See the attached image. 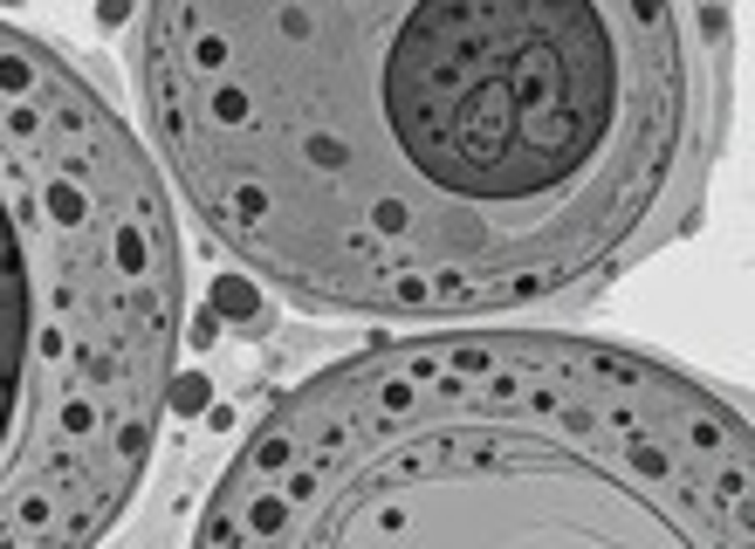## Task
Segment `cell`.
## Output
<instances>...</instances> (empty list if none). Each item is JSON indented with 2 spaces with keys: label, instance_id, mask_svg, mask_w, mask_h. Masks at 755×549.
Returning a JSON list of instances; mask_svg holds the SVG:
<instances>
[{
  "label": "cell",
  "instance_id": "6da1fadb",
  "mask_svg": "<svg viewBox=\"0 0 755 549\" xmlns=\"http://www.w3.org/2000/svg\"><path fill=\"white\" fill-rule=\"evenodd\" d=\"M145 131L261 282L378 323L605 296L707 207L728 0H151Z\"/></svg>",
  "mask_w": 755,
  "mask_h": 549
},
{
  "label": "cell",
  "instance_id": "7a4b0ae2",
  "mask_svg": "<svg viewBox=\"0 0 755 549\" xmlns=\"http://www.w3.org/2000/svg\"><path fill=\"white\" fill-rule=\"evenodd\" d=\"M192 549H755L748 419L598 337L378 343L268 406Z\"/></svg>",
  "mask_w": 755,
  "mask_h": 549
},
{
  "label": "cell",
  "instance_id": "3957f363",
  "mask_svg": "<svg viewBox=\"0 0 755 549\" xmlns=\"http://www.w3.org/2000/svg\"><path fill=\"white\" fill-rule=\"evenodd\" d=\"M186 330L172 192L69 56L0 21V549H97Z\"/></svg>",
  "mask_w": 755,
  "mask_h": 549
}]
</instances>
